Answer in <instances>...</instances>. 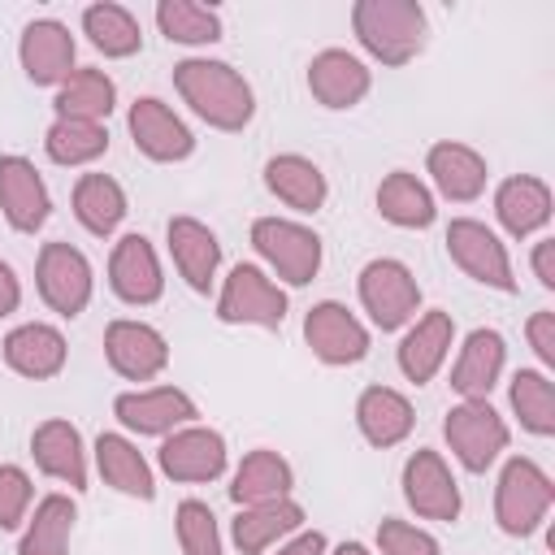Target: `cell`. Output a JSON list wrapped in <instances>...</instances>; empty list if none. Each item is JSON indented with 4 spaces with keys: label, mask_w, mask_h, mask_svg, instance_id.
Returning a JSON list of instances; mask_svg holds the SVG:
<instances>
[{
    "label": "cell",
    "mask_w": 555,
    "mask_h": 555,
    "mask_svg": "<svg viewBox=\"0 0 555 555\" xmlns=\"http://www.w3.org/2000/svg\"><path fill=\"white\" fill-rule=\"evenodd\" d=\"M113 416L130 429V434H152V438H165L182 425H191L199 412H195V399L178 386H147V390H126L113 399Z\"/></svg>",
    "instance_id": "11"
},
{
    "label": "cell",
    "mask_w": 555,
    "mask_h": 555,
    "mask_svg": "<svg viewBox=\"0 0 555 555\" xmlns=\"http://www.w3.org/2000/svg\"><path fill=\"white\" fill-rule=\"evenodd\" d=\"M507 399H512V412L520 416V425L529 434H538V438L555 434V386H551V377L542 369H520L512 377Z\"/></svg>",
    "instance_id": "39"
},
{
    "label": "cell",
    "mask_w": 555,
    "mask_h": 555,
    "mask_svg": "<svg viewBox=\"0 0 555 555\" xmlns=\"http://www.w3.org/2000/svg\"><path fill=\"white\" fill-rule=\"evenodd\" d=\"M74 520H78V507L69 494H43L35 503V516L22 529L17 555H69Z\"/></svg>",
    "instance_id": "34"
},
{
    "label": "cell",
    "mask_w": 555,
    "mask_h": 555,
    "mask_svg": "<svg viewBox=\"0 0 555 555\" xmlns=\"http://www.w3.org/2000/svg\"><path fill=\"white\" fill-rule=\"evenodd\" d=\"M555 503V486L546 477L542 464H533L529 455H512L499 473V486H494V520L507 538H529L546 512Z\"/></svg>",
    "instance_id": "3"
},
{
    "label": "cell",
    "mask_w": 555,
    "mask_h": 555,
    "mask_svg": "<svg viewBox=\"0 0 555 555\" xmlns=\"http://www.w3.org/2000/svg\"><path fill=\"white\" fill-rule=\"evenodd\" d=\"M104 356H108V364H113L117 377H126V382H152L169 364V343H165V334L156 325L121 317V321H113L104 330Z\"/></svg>",
    "instance_id": "14"
},
{
    "label": "cell",
    "mask_w": 555,
    "mask_h": 555,
    "mask_svg": "<svg viewBox=\"0 0 555 555\" xmlns=\"http://www.w3.org/2000/svg\"><path fill=\"white\" fill-rule=\"evenodd\" d=\"M360 304L377 330H403L416 321L421 308V286L403 260L377 256L360 269Z\"/></svg>",
    "instance_id": "6"
},
{
    "label": "cell",
    "mask_w": 555,
    "mask_h": 555,
    "mask_svg": "<svg viewBox=\"0 0 555 555\" xmlns=\"http://www.w3.org/2000/svg\"><path fill=\"white\" fill-rule=\"evenodd\" d=\"M126 126H130L134 147H139L147 160H156V165H173V160H186V156L195 152L191 126H186L165 100H156V95L134 100Z\"/></svg>",
    "instance_id": "12"
},
{
    "label": "cell",
    "mask_w": 555,
    "mask_h": 555,
    "mask_svg": "<svg viewBox=\"0 0 555 555\" xmlns=\"http://www.w3.org/2000/svg\"><path fill=\"white\" fill-rule=\"evenodd\" d=\"M17 61L35 87H61L74 74V35L56 17H35L22 30Z\"/></svg>",
    "instance_id": "18"
},
{
    "label": "cell",
    "mask_w": 555,
    "mask_h": 555,
    "mask_svg": "<svg viewBox=\"0 0 555 555\" xmlns=\"http://www.w3.org/2000/svg\"><path fill=\"white\" fill-rule=\"evenodd\" d=\"M351 30L373 61L408 65L425 48L429 22L416 0H360L351 9Z\"/></svg>",
    "instance_id": "2"
},
{
    "label": "cell",
    "mask_w": 555,
    "mask_h": 555,
    "mask_svg": "<svg viewBox=\"0 0 555 555\" xmlns=\"http://www.w3.org/2000/svg\"><path fill=\"white\" fill-rule=\"evenodd\" d=\"M403 499L425 520H460V507H464L447 460L438 451H429V447L408 455V464H403Z\"/></svg>",
    "instance_id": "13"
},
{
    "label": "cell",
    "mask_w": 555,
    "mask_h": 555,
    "mask_svg": "<svg viewBox=\"0 0 555 555\" xmlns=\"http://www.w3.org/2000/svg\"><path fill=\"white\" fill-rule=\"evenodd\" d=\"M451 343H455V321H451V312L429 308L425 317H416V321L408 325V334H403V343H399V373H403L408 382H416V386L434 382V373H438V369L447 364V356H451Z\"/></svg>",
    "instance_id": "20"
},
{
    "label": "cell",
    "mask_w": 555,
    "mask_h": 555,
    "mask_svg": "<svg viewBox=\"0 0 555 555\" xmlns=\"http://www.w3.org/2000/svg\"><path fill=\"white\" fill-rule=\"evenodd\" d=\"M43 152L56 165H91L95 156L108 152V126L100 121H74V117H56L43 134Z\"/></svg>",
    "instance_id": "38"
},
{
    "label": "cell",
    "mask_w": 555,
    "mask_h": 555,
    "mask_svg": "<svg viewBox=\"0 0 555 555\" xmlns=\"http://www.w3.org/2000/svg\"><path fill=\"white\" fill-rule=\"evenodd\" d=\"M304 343L312 347V356L321 364H334V369L360 364L369 356V330L338 299H321V304L308 308V317H304Z\"/></svg>",
    "instance_id": "10"
},
{
    "label": "cell",
    "mask_w": 555,
    "mask_h": 555,
    "mask_svg": "<svg viewBox=\"0 0 555 555\" xmlns=\"http://www.w3.org/2000/svg\"><path fill=\"white\" fill-rule=\"evenodd\" d=\"M35 286H39V299L61 312V317H78L87 304H91V291H95V278H91V260L74 247V243H43L39 260H35Z\"/></svg>",
    "instance_id": "9"
},
{
    "label": "cell",
    "mask_w": 555,
    "mask_h": 555,
    "mask_svg": "<svg viewBox=\"0 0 555 555\" xmlns=\"http://www.w3.org/2000/svg\"><path fill=\"white\" fill-rule=\"evenodd\" d=\"M503 360H507V343L499 330H473L451 364V390L460 399H486L503 373Z\"/></svg>",
    "instance_id": "24"
},
{
    "label": "cell",
    "mask_w": 555,
    "mask_h": 555,
    "mask_svg": "<svg viewBox=\"0 0 555 555\" xmlns=\"http://www.w3.org/2000/svg\"><path fill=\"white\" fill-rule=\"evenodd\" d=\"M425 169H429L438 195H447L455 204H473L486 191V178H490L486 156L477 147H468V143H455V139L434 143L429 156H425Z\"/></svg>",
    "instance_id": "21"
},
{
    "label": "cell",
    "mask_w": 555,
    "mask_h": 555,
    "mask_svg": "<svg viewBox=\"0 0 555 555\" xmlns=\"http://www.w3.org/2000/svg\"><path fill=\"white\" fill-rule=\"evenodd\" d=\"M65 334L56 325H43V321H26L17 330H9L4 338V364L30 382H48L65 369Z\"/></svg>",
    "instance_id": "23"
},
{
    "label": "cell",
    "mask_w": 555,
    "mask_h": 555,
    "mask_svg": "<svg viewBox=\"0 0 555 555\" xmlns=\"http://www.w3.org/2000/svg\"><path fill=\"white\" fill-rule=\"evenodd\" d=\"M334 555H373V551H369L364 542H343V546H338Z\"/></svg>",
    "instance_id": "47"
},
{
    "label": "cell",
    "mask_w": 555,
    "mask_h": 555,
    "mask_svg": "<svg viewBox=\"0 0 555 555\" xmlns=\"http://www.w3.org/2000/svg\"><path fill=\"white\" fill-rule=\"evenodd\" d=\"M447 256L481 286L490 291H503L512 295L516 291V278H512V256L503 247V238L486 225V221H473V217H455L447 225Z\"/></svg>",
    "instance_id": "8"
},
{
    "label": "cell",
    "mask_w": 555,
    "mask_h": 555,
    "mask_svg": "<svg viewBox=\"0 0 555 555\" xmlns=\"http://www.w3.org/2000/svg\"><path fill=\"white\" fill-rule=\"evenodd\" d=\"M217 321L278 330L286 321V291L256 264H234L217 295Z\"/></svg>",
    "instance_id": "7"
},
{
    "label": "cell",
    "mask_w": 555,
    "mask_h": 555,
    "mask_svg": "<svg viewBox=\"0 0 555 555\" xmlns=\"http://www.w3.org/2000/svg\"><path fill=\"white\" fill-rule=\"evenodd\" d=\"M291 486H295V473L291 464L269 451V447H256L243 455V464L234 468V481H230V499L238 507H251V503H273V499H291Z\"/></svg>",
    "instance_id": "31"
},
{
    "label": "cell",
    "mask_w": 555,
    "mask_h": 555,
    "mask_svg": "<svg viewBox=\"0 0 555 555\" xmlns=\"http://www.w3.org/2000/svg\"><path fill=\"white\" fill-rule=\"evenodd\" d=\"M525 334H529L533 356L551 369V364H555V312H551V308L533 312V317H529V325H525Z\"/></svg>",
    "instance_id": "43"
},
{
    "label": "cell",
    "mask_w": 555,
    "mask_h": 555,
    "mask_svg": "<svg viewBox=\"0 0 555 555\" xmlns=\"http://www.w3.org/2000/svg\"><path fill=\"white\" fill-rule=\"evenodd\" d=\"M108 286L130 308H147V304H156L165 295L160 260H156V251H152V243L143 234L117 238V247L108 256Z\"/></svg>",
    "instance_id": "16"
},
{
    "label": "cell",
    "mask_w": 555,
    "mask_h": 555,
    "mask_svg": "<svg viewBox=\"0 0 555 555\" xmlns=\"http://www.w3.org/2000/svg\"><path fill=\"white\" fill-rule=\"evenodd\" d=\"M0 212L17 234H35L48 212H52V195L43 173L35 169V160L26 156H0Z\"/></svg>",
    "instance_id": "17"
},
{
    "label": "cell",
    "mask_w": 555,
    "mask_h": 555,
    "mask_svg": "<svg viewBox=\"0 0 555 555\" xmlns=\"http://www.w3.org/2000/svg\"><path fill=\"white\" fill-rule=\"evenodd\" d=\"M494 217L512 238H529L551 221V186L542 178L516 173L503 178L494 191Z\"/></svg>",
    "instance_id": "26"
},
{
    "label": "cell",
    "mask_w": 555,
    "mask_h": 555,
    "mask_svg": "<svg viewBox=\"0 0 555 555\" xmlns=\"http://www.w3.org/2000/svg\"><path fill=\"white\" fill-rule=\"evenodd\" d=\"M304 525V507L295 499H273V503H251V507H238L234 525H230V538L243 555H260L269 551L273 542L291 538L295 529Z\"/></svg>",
    "instance_id": "30"
},
{
    "label": "cell",
    "mask_w": 555,
    "mask_h": 555,
    "mask_svg": "<svg viewBox=\"0 0 555 555\" xmlns=\"http://www.w3.org/2000/svg\"><path fill=\"white\" fill-rule=\"evenodd\" d=\"M173 87H178L182 104H191V113L199 121H208L212 130H243L256 117L251 82L225 61L186 56L173 65Z\"/></svg>",
    "instance_id": "1"
},
{
    "label": "cell",
    "mask_w": 555,
    "mask_h": 555,
    "mask_svg": "<svg viewBox=\"0 0 555 555\" xmlns=\"http://www.w3.org/2000/svg\"><path fill=\"white\" fill-rule=\"evenodd\" d=\"M17 304H22V282H17V273L0 260V317L17 312Z\"/></svg>",
    "instance_id": "46"
},
{
    "label": "cell",
    "mask_w": 555,
    "mask_h": 555,
    "mask_svg": "<svg viewBox=\"0 0 555 555\" xmlns=\"http://www.w3.org/2000/svg\"><path fill=\"white\" fill-rule=\"evenodd\" d=\"M373 87L369 65L347 48H325L308 65V91L325 108H356Z\"/></svg>",
    "instance_id": "19"
},
{
    "label": "cell",
    "mask_w": 555,
    "mask_h": 555,
    "mask_svg": "<svg viewBox=\"0 0 555 555\" xmlns=\"http://www.w3.org/2000/svg\"><path fill=\"white\" fill-rule=\"evenodd\" d=\"M156 26L169 43H186V48L221 39V13L208 9V4H195V0H160L156 4Z\"/></svg>",
    "instance_id": "37"
},
{
    "label": "cell",
    "mask_w": 555,
    "mask_h": 555,
    "mask_svg": "<svg viewBox=\"0 0 555 555\" xmlns=\"http://www.w3.org/2000/svg\"><path fill=\"white\" fill-rule=\"evenodd\" d=\"M56 117H74V121H100L104 126V117L113 113V104H117V87H113V78L104 74V69H91V65H82V69H74L61 87H56Z\"/></svg>",
    "instance_id": "35"
},
{
    "label": "cell",
    "mask_w": 555,
    "mask_h": 555,
    "mask_svg": "<svg viewBox=\"0 0 555 555\" xmlns=\"http://www.w3.org/2000/svg\"><path fill=\"white\" fill-rule=\"evenodd\" d=\"M325 533L321 529H308V533H295L291 542H282L278 546V555H325Z\"/></svg>",
    "instance_id": "45"
},
{
    "label": "cell",
    "mask_w": 555,
    "mask_h": 555,
    "mask_svg": "<svg viewBox=\"0 0 555 555\" xmlns=\"http://www.w3.org/2000/svg\"><path fill=\"white\" fill-rule=\"evenodd\" d=\"M173 525H178L182 555H221V529H217V516L208 503L182 499L173 512Z\"/></svg>",
    "instance_id": "40"
},
{
    "label": "cell",
    "mask_w": 555,
    "mask_h": 555,
    "mask_svg": "<svg viewBox=\"0 0 555 555\" xmlns=\"http://www.w3.org/2000/svg\"><path fill=\"white\" fill-rule=\"evenodd\" d=\"M165 238H169V256H173L182 282L204 295V291L212 286V278H217V264H221V243H217V234H212L204 221H195V217H169Z\"/></svg>",
    "instance_id": "22"
},
{
    "label": "cell",
    "mask_w": 555,
    "mask_h": 555,
    "mask_svg": "<svg viewBox=\"0 0 555 555\" xmlns=\"http://www.w3.org/2000/svg\"><path fill=\"white\" fill-rule=\"evenodd\" d=\"M377 551L382 555H442L438 542L425 529H416L408 520H395V516L377 525Z\"/></svg>",
    "instance_id": "42"
},
{
    "label": "cell",
    "mask_w": 555,
    "mask_h": 555,
    "mask_svg": "<svg viewBox=\"0 0 555 555\" xmlns=\"http://www.w3.org/2000/svg\"><path fill=\"white\" fill-rule=\"evenodd\" d=\"M156 460L173 481H217L225 473V438L208 425H182L165 434Z\"/></svg>",
    "instance_id": "15"
},
{
    "label": "cell",
    "mask_w": 555,
    "mask_h": 555,
    "mask_svg": "<svg viewBox=\"0 0 555 555\" xmlns=\"http://www.w3.org/2000/svg\"><path fill=\"white\" fill-rule=\"evenodd\" d=\"M529 260H533V273H538V282L551 291V286H555V238H538Z\"/></svg>",
    "instance_id": "44"
},
{
    "label": "cell",
    "mask_w": 555,
    "mask_h": 555,
    "mask_svg": "<svg viewBox=\"0 0 555 555\" xmlns=\"http://www.w3.org/2000/svg\"><path fill=\"white\" fill-rule=\"evenodd\" d=\"M30 455H35V464H39V473L65 481L69 490H87V451H82V434H78L69 421L52 416V421L35 425V434H30Z\"/></svg>",
    "instance_id": "25"
},
{
    "label": "cell",
    "mask_w": 555,
    "mask_h": 555,
    "mask_svg": "<svg viewBox=\"0 0 555 555\" xmlns=\"http://www.w3.org/2000/svg\"><path fill=\"white\" fill-rule=\"evenodd\" d=\"M356 425H360L364 442H373V447L386 451V447H399V442L412 434L416 412H412L408 395H399V390H390V386H369V390L356 399Z\"/></svg>",
    "instance_id": "28"
},
{
    "label": "cell",
    "mask_w": 555,
    "mask_h": 555,
    "mask_svg": "<svg viewBox=\"0 0 555 555\" xmlns=\"http://www.w3.org/2000/svg\"><path fill=\"white\" fill-rule=\"evenodd\" d=\"M251 247L291 286H308L321 273V234L299 225V221H291V217L251 221Z\"/></svg>",
    "instance_id": "4"
},
{
    "label": "cell",
    "mask_w": 555,
    "mask_h": 555,
    "mask_svg": "<svg viewBox=\"0 0 555 555\" xmlns=\"http://www.w3.org/2000/svg\"><path fill=\"white\" fill-rule=\"evenodd\" d=\"M30 499H35V486H30L26 468L0 464V529H17L30 512Z\"/></svg>",
    "instance_id": "41"
},
{
    "label": "cell",
    "mask_w": 555,
    "mask_h": 555,
    "mask_svg": "<svg viewBox=\"0 0 555 555\" xmlns=\"http://www.w3.org/2000/svg\"><path fill=\"white\" fill-rule=\"evenodd\" d=\"M447 447L451 455L468 468V473H486L503 451H507V421L490 408V399H460L447 421H442Z\"/></svg>",
    "instance_id": "5"
},
{
    "label": "cell",
    "mask_w": 555,
    "mask_h": 555,
    "mask_svg": "<svg viewBox=\"0 0 555 555\" xmlns=\"http://www.w3.org/2000/svg\"><path fill=\"white\" fill-rule=\"evenodd\" d=\"M82 35L91 39L95 52L117 56V61L134 56L143 48V30L134 22V13L121 9V4H87L82 9Z\"/></svg>",
    "instance_id": "36"
},
{
    "label": "cell",
    "mask_w": 555,
    "mask_h": 555,
    "mask_svg": "<svg viewBox=\"0 0 555 555\" xmlns=\"http://www.w3.org/2000/svg\"><path fill=\"white\" fill-rule=\"evenodd\" d=\"M74 217L87 234L108 238L126 217V191L108 173H82L74 182Z\"/></svg>",
    "instance_id": "32"
},
{
    "label": "cell",
    "mask_w": 555,
    "mask_h": 555,
    "mask_svg": "<svg viewBox=\"0 0 555 555\" xmlns=\"http://www.w3.org/2000/svg\"><path fill=\"white\" fill-rule=\"evenodd\" d=\"M264 186H269L286 208H295V212H317V208H325V199H330V182H325L321 165L308 160V156H299V152L273 156V160L264 165Z\"/></svg>",
    "instance_id": "27"
},
{
    "label": "cell",
    "mask_w": 555,
    "mask_h": 555,
    "mask_svg": "<svg viewBox=\"0 0 555 555\" xmlns=\"http://www.w3.org/2000/svg\"><path fill=\"white\" fill-rule=\"evenodd\" d=\"M95 468L104 477V486H113L117 494L126 499H156V477H152V464L143 460V451L121 438V434H100L95 438Z\"/></svg>",
    "instance_id": "29"
},
{
    "label": "cell",
    "mask_w": 555,
    "mask_h": 555,
    "mask_svg": "<svg viewBox=\"0 0 555 555\" xmlns=\"http://www.w3.org/2000/svg\"><path fill=\"white\" fill-rule=\"evenodd\" d=\"M377 212L390 225H399V230H425L438 217L429 186L416 173H408V169H395V173L382 178V186H377Z\"/></svg>",
    "instance_id": "33"
}]
</instances>
